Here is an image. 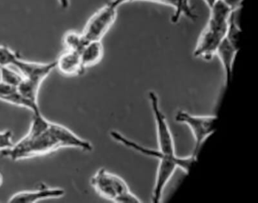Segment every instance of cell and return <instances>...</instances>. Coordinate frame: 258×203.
Listing matches in <instances>:
<instances>
[{
  "mask_svg": "<svg viewBox=\"0 0 258 203\" xmlns=\"http://www.w3.org/2000/svg\"><path fill=\"white\" fill-rule=\"evenodd\" d=\"M90 184L99 196L112 202H143L124 179L106 168H99L90 179Z\"/></svg>",
  "mask_w": 258,
  "mask_h": 203,
  "instance_id": "2",
  "label": "cell"
},
{
  "mask_svg": "<svg viewBox=\"0 0 258 203\" xmlns=\"http://www.w3.org/2000/svg\"><path fill=\"white\" fill-rule=\"evenodd\" d=\"M3 183H4V177H3L2 174L0 173V187L2 186Z\"/></svg>",
  "mask_w": 258,
  "mask_h": 203,
  "instance_id": "24",
  "label": "cell"
},
{
  "mask_svg": "<svg viewBox=\"0 0 258 203\" xmlns=\"http://www.w3.org/2000/svg\"><path fill=\"white\" fill-rule=\"evenodd\" d=\"M0 100L15 106L27 108L32 111L33 114L40 112L39 104H34L27 100L19 94L17 87L5 83L2 81H0Z\"/></svg>",
  "mask_w": 258,
  "mask_h": 203,
  "instance_id": "12",
  "label": "cell"
},
{
  "mask_svg": "<svg viewBox=\"0 0 258 203\" xmlns=\"http://www.w3.org/2000/svg\"><path fill=\"white\" fill-rule=\"evenodd\" d=\"M80 55L84 68L97 65L104 57V46L102 41L88 42Z\"/></svg>",
  "mask_w": 258,
  "mask_h": 203,
  "instance_id": "14",
  "label": "cell"
},
{
  "mask_svg": "<svg viewBox=\"0 0 258 203\" xmlns=\"http://www.w3.org/2000/svg\"><path fill=\"white\" fill-rule=\"evenodd\" d=\"M131 1H134V0H111L109 4L112 7L117 9L120 6L123 5V4H126V3L131 2Z\"/></svg>",
  "mask_w": 258,
  "mask_h": 203,
  "instance_id": "21",
  "label": "cell"
},
{
  "mask_svg": "<svg viewBox=\"0 0 258 203\" xmlns=\"http://www.w3.org/2000/svg\"><path fill=\"white\" fill-rule=\"evenodd\" d=\"M19 94L27 100L34 104H38V94L40 85L34 83L26 79H23L17 87Z\"/></svg>",
  "mask_w": 258,
  "mask_h": 203,
  "instance_id": "16",
  "label": "cell"
},
{
  "mask_svg": "<svg viewBox=\"0 0 258 203\" xmlns=\"http://www.w3.org/2000/svg\"><path fill=\"white\" fill-rule=\"evenodd\" d=\"M117 17V9L110 4L99 9L86 24L82 34L87 42L102 41L114 25Z\"/></svg>",
  "mask_w": 258,
  "mask_h": 203,
  "instance_id": "6",
  "label": "cell"
},
{
  "mask_svg": "<svg viewBox=\"0 0 258 203\" xmlns=\"http://www.w3.org/2000/svg\"><path fill=\"white\" fill-rule=\"evenodd\" d=\"M33 114L28 133L11 149L2 151V156L19 161L45 156L66 147L85 152L93 150L91 142L80 138L69 128L49 121L41 112Z\"/></svg>",
  "mask_w": 258,
  "mask_h": 203,
  "instance_id": "1",
  "label": "cell"
},
{
  "mask_svg": "<svg viewBox=\"0 0 258 203\" xmlns=\"http://www.w3.org/2000/svg\"><path fill=\"white\" fill-rule=\"evenodd\" d=\"M232 11L239 10L242 7L243 0H221Z\"/></svg>",
  "mask_w": 258,
  "mask_h": 203,
  "instance_id": "20",
  "label": "cell"
},
{
  "mask_svg": "<svg viewBox=\"0 0 258 203\" xmlns=\"http://www.w3.org/2000/svg\"><path fill=\"white\" fill-rule=\"evenodd\" d=\"M109 135L111 138L118 144H122L143 156L157 159L158 161V168L160 169L176 170L179 168L185 174H188L190 168L198 160V158L192 154L187 156H179L177 155L173 156H167L161 153L158 149L150 148L141 145L134 140L124 136L118 131L111 130L109 132Z\"/></svg>",
  "mask_w": 258,
  "mask_h": 203,
  "instance_id": "3",
  "label": "cell"
},
{
  "mask_svg": "<svg viewBox=\"0 0 258 203\" xmlns=\"http://www.w3.org/2000/svg\"><path fill=\"white\" fill-rule=\"evenodd\" d=\"M87 43L88 42L86 41L82 33L79 34L76 31H68L63 37V43L66 46V50L81 53Z\"/></svg>",
  "mask_w": 258,
  "mask_h": 203,
  "instance_id": "15",
  "label": "cell"
},
{
  "mask_svg": "<svg viewBox=\"0 0 258 203\" xmlns=\"http://www.w3.org/2000/svg\"><path fill=\"white\" fill-rule=\"evenodd\" d=\"M226 28L227 26H220L208 22L198 40L193 56L204 61H211L226 37Z\"/></svg>",
  "mask_w": 258,
  "mask_h": 203,
  "instance_id": "7",
  "label": "cell"
},
{
  "mask_svg": "<svg viewBox=\"0 0 258 203\" xmlns=\"http://www.w3.org/2000/svg\"><path fill=\"white\" fill-rule=\"evenodd\" d=\"M21 58L18 52L7 46H0V67L14 66L17 60Z\"/></svg>",
  "mask_w": 258,
  "mask_h": 203,
  "instance_id": "18",
  "label": "cell"
},
{
  "mask_svg": "<svg viewBox=\"0 0 258 203\" xmlns=\"http://www.w3.org/2000/svg\"><path fill=\"white\" fill-rule=\"evenodd\" d=\"M14 67L18 69L24 79L41 86L43 81L49 76L54 69L56 68V61L40 63L24 61L22 58H19L15 63Z\"/></svg>",
  "mask_w": 258,
  "mask_h": 203,
  "instance_id": "8",
  "label": "cell"
},
{
  "mask_svg": "<svg viewBox=\"0 0 258 203\" xmlns=\"http://www.w3.org/2000/svg\"><path fill=\"white\" fill-rule=\"evenodd\" d=\"M217 1H218V0H204V2L207 4V6H208L209 9L212 8L214 4H215Z\"/></svg>",
  "mask_w": 258,
  "mask_h": 203,
  "instance_id": "23",
  "label": "cell"
},
{
  "mask_svg": "<svg viewBox=\"0 0 258 203\" xmlns=\"http://www.w3.org/2000/svg\"><path fill=\"white\" fill-rule=\"evenodd\" d=\"M66 195V191L60 187H49L43 185L39 189L25 190L14 194L9 199L10 203H36L43 200L59 198Z\"/></svg>",
  "mask_w": 258,
  "mask_h": 203,
  "instance_id": "9",
  "label": "cell"
},
{
  "mask_svg": "<svg viewBox=\"0 0 258 203\" xmlns=\"http://www.w3.org/2000/svg\"><path fill=\"white\" fill-rule=\"evenodd\" d=\"M60 7L64 10H67L70 7V0H58Z\"/></svg>",
  "mask_w": 258,
  "mask_h": 203,
  "instance_id": "22",
  "label": "cell"
},
{
  "mask_svg": "<svg viewBox=\"0 0 258 203\" xmlns=\"http://www.w3.org/2000/svg\"><path fill=\"white\" fill-rule=\"evenodd\" d=\"M137 1V0H134ZM140 1V0H138ZM140 1H149L170 6L174 9V13L170 18L172 24H177L182 16L188 18L189 20L196 21L198 16L190 5L189 0H140Z\"/></svg>",
  "mask_w": 258,
  "mask_h": 203,
  "instance_id": "13",
  "label": "cell"
},
{
  "mask_svg": "<svg viewBox=\"0 0 258 203\" xmlns=\"http://www.w3.org/2000/svg\"><path fill=\"white\" fill-rule=\"evenodd\" d=\"M13 134L11 131L6 130L0 132V151L10 150L14 146Z\"/></svg>",
  "mask_w": 258,
  "mask_h": 203,
  "instance_id": "19",
  "label": "cell"
},
{
  "mask_svg": "<svg viewBox=\"0 0 258 203\" xmlns=\"http://www.w3.org/2000/svg\"><path fill=\"white\" fill-rule=\"evenodd\" d=\"M175 120L179 124L185 125L192 134L194 150L191 154L198 157L202 145L216 130L217 117L216 115H194L186 111L176 113Z\"/></svg>",
  "mask_w": 258,
  "mask_h": 203,
  "instance_id": "4",
  "label": "cell"
},
{
  "mask_svg": "<svg viewBox=\"0 0 258 203\" xmlns=\"http://www.w3.org/2000/svg\"><path fill=\"white\" fill-rule=\"evenodd\" d=\"M239 49L231 44L226 39L220 43L216 51L215 55L218 57L224 73V85L227 87L230 82L233 71L234 62Z\"/></svg>",
  "mask_w": 258,
  "mask_h": 203,
  "instance_id": "10",
  "label": "cell"
},
{
  "mask_svg": "<svg viewBox=\"0 0 258 203\" xmlns=\"http://www.w3.org/2000/svg\"><path fill=\"white\" fill-rule=\"evenodd\" d=\"M23 76L19 72L15 71L10 67H3L0 68V81L18 87L23 80Z\"/></svg>",
  "mask_w": 258,
  "mask_h": 203,
  "instance_id": "17",
  "label": "cell"
},
{
  "mask_svg": "<svg viewBox=\"0 0 258 203\" xmlns=\"http://www.w3.org/2000/svg\"><path fill=\"white\" fill-rule=\"evenodd\" d=\"M0 68H1V67H0Z\"/></svg>",
  "mask_w": 258,
  "mask_h": 203,
  "instance_id": "25",
  "label": "cell"
},
{
  "mask_svg": "<svg viewBox=\"0 0 258 203\" xmlns=\"http://www.w3.org/2000/svg\"><path fill=\"white\" fill-rule=\"evenodd\" d=\"M55 61L58 71L66 76H81L86 70L81 62V55L78 52L66 50Z\"/></svg>",
  "mask_w": 258,
  "mask_h": 203,
  "instance_id": "11",
  "label": "cell"
},
{
  "mask_svg": "<svg viewBox=\"0 0 258 203\" xmlns=\"http://www.w3.org/2000/svg\"><path fill=\"white\" fill-rule=\"evenodd\" d=\"M149 100L155 120L158 149L167 156H175L176 153L174 138L167 117L161 110L158 94L155 91H149Z\"/></svg>",
  "mask_w": 258,
  "mask_h": 203,
  "instance_id": "5",
  "label": "cell"
}]
</instances>
